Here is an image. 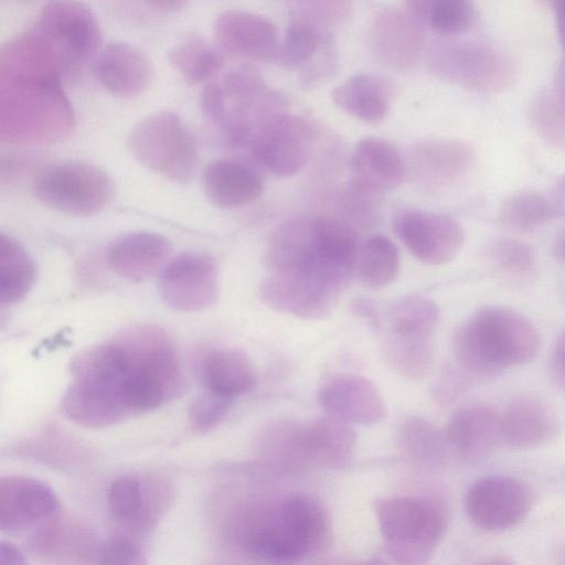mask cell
Wrapping results in <instances>:
<instances>
[{"mask_svg":"<svg viewBox=\"0 0 565 565\" xmlns=\"http://www.w3.org/2000/svg\"><path fill=\"white\" fill-rule=\"evenodd\" d=\"M552 87L559 95L565 97V56L561 60L555 70Z\"/></svg>","mask_w":565,"mask_h":565,"instance_id":"obj_51","label":"cell"},{"mask_svg":"<svg viewBox=\"0 0 565 565\" xmlns=\"http://www.w3.org/2000/svg\"><path fill=\"white\" fill-rule=\"evenodd\" d=\"M416 173L437 186L462 180L473 169L476 154L470 145L459 140H433L419 145L414 153Z\"/></svg>","mask_w":565,"mask_h":565,"instance_id":"obj_28","label":"cell"},{"mask_svg":"<svg viewBox=\"0 0 565 565\" xmlns=\"http://www.w3.org/2000/svg\"><path fill=\"white\" fill-rule=\"evenodd\" d=\"M286 105L284 96L247 67L228 72L221 82L209 83L201 94L204 114L230 143L239 147H247L256 131L285 111Z\"/></svg>","mask_w":565,"mask_h":565,"instance_id":"obj_4","label":"cell"},{"mask_svg":"<svg viewBox=\"0 0 565 565\" xmlns=\"http://www.w3.org/2000/svg\"><path fill=\"white\" fill-rule=\"evenodd\" d=\"M354 273L360 281L373 289L391 285L399 273L396 245L384 235H373L360 244Z\"/></svg>","mask_w":565,"mask_h":565,"instance_id":"obj_33","label":"cell"},{"mask_svg":"<svg viewBox=\"0 0 565 565\" xmlns=\"http://www.w3.org/2000/svg\"><path fill=\"white\" fill-rule=\"evenodd\" d=\"M313 140V128L308 120L281 111L256 131L247 147L257 162L271 174L289 178L309 161Z\"/></svg>","mask_w":565,"mask_h":565,"instance_id":"obj_9","label":"cell"},{"mask_svg":"<svg viewBox=\"0 0 565 565\" xmlns=\"http://www.w3.org/2000/svg\"><path fill=\"white\" fill-rule=\"evenodd\" d=\"M39 32L61 56L74 62L90 58L102 49V30L90 8L81 0H51L41 10Z\"/></svg>","mask_w":565,"mask_h":565,"instance_id":"obj_10","label":"cell"},{"mask_svg":"<svg viewBox=\"0 0 565 565\" xmlns=\"http://www.w3.org/2000/svg\"><path fill=\"white\" fill-rule=\"evenodd\" d=\"M552 216L548 199L533 191L518 192L508 198L500 210V220L505 225L529 230Z\"/></svg>","mask_w":565,"mask_h":565,"instance_id":"obj_41","label":"cell"},{"mask_svg":"<svg viewBox=\"0 0 565 565\" xmlns=\"http://www.w3.org/2000/svg\"><path fill=\"white\" fill-rule=\"evenodd\" d=\"M317 401L327 415L351 425H374L386 414L385 402L376 385L358 374L332 376L319 388Z\"/></svg>","mask_w":565,"mask_h":565,"instance_id":"obj_16","label":"cell"},{"mask_svg":"<svg viewBox=\"0 0 565 565\" xmlns=\"http://www.w3.org/2000/svg\"><path fill=\"white\" fill-rule=\"evenodd\" d=\"M36 268L25 248L13 237L0 234V295L3 303L24 298L34 285Z\"/></svg>","mask_w":565,"mask_h":565,"instance_id":"obj_32","label":"cell"},{"mask_svg":"<svg viewBox=\"0 0 565 565\" xmlns=\"http://www.w3.org/2000/svg\"><path fill=\"white\" fill-rule=\"evenodd\" d=\"M394 231L406 248L428 265H445L461 250L465 232L451 216L423 210H405L393 222Z\"/></svg>","mask_w":565,"mask_h":565,"instance_id":"obj_13","label":"cell"},{"mask_svg":"<svg viewBox=\"0 0 565 565\" xmlns=\"http://www.w3.org/2000/svg\"><path fill=\"white\" fill-rule=\"evenodd\" d=\"M540 348L533 323L505 307L480 309L456 331L454 353L468 374L491 376L502 370L532 361Z\"/></svg>","mask_w":565,"mask_h":565,"instance_id":"obj_3","label":"cell"},{"mask_svg":"<svg viewBox=\"0 0 565 565\" xmlns=\"http://www.w3.org/2000/svg\"><path fill=\"white\" fill-rule=\"evenodd\" d=\"M1 529L18 530L52 516L57 509L54 492L33 479L1 481Z\"/></svg>","mask_w":565,"mask_h":565,"instance_id":"obj_25","label":"cell"},{"mask_svg":"<svg viewBox=\"0 0 565 565\" xmlns=\"http://www.w3.org/2000/svg\"><path fill=\"white\" fill-rule=\"evenodd\" d=\"M359 246L355 231L338 218L297 216L271 233L265 260L269 273L315 275L344 286Z\"/></svg>","mask_w":565,"mask_h":565,"instance_id":"obj_2","label":"cell"},{"mask_svg":"<svg viewBox=\"0 0 565 565\" xmlns=\"http://www.w3.org/2000/svg\"><path fill=\"white\" fill-rule=\"evenodd\" d=\"M494 273L509 284L522 285L534 277L536 255L533 247L514 238L492 243L487 253Z\"/></svg>","mask_w":565,"mask_h":565,"instance_id":"obj_39","label":"cell"},{"mask_svg":"<svg viewBox=\"0 0 565 565\" xmlns=\"http://www.w3.org/2000/svg\"><path fill=\"white\" fill-rule=\"evenodd\" d=\"M201 374L207 391L231 399L248 392L256 381L247 356L231 349L211 352L202 363Z\"/></svg>","mask_w":565,"mask_h":565,"instance_id":"obj_30","label":"cell"},{"mask_svg":"<svg viewBox=\"0 0 565 565\" xmlns=\"http://www.w3.org/2000/svg\"><path fill=\"white\" fill-rule=\"evenodd\" d=\"M329 45L331 41L324 26L298 17L289 24L275 61L287 67L303 70Z\"/></svg>","mask_w":565,"mask_h":565,"instance_id":"obj_36","label":"cell"},{"mask_svg":"<svg viewBox=\"0 0 565 565\" xmlns=\"http://www.w3.org/2000/svg\"><path fill=\"white\" fill-rule=\"evenodd\" d=\"M94 72L105 89L122 98L141 94L153 76L149 57L138 47L120 41L102 46L95 58Z\"/></svg>","mask_w":565,"mask_h":565,"instance_id":"obj_19","label":"cell"},{"mask_svg":"<svg viewBox=\"0 0 565 565\" xmlns=\"http://www.w3.org/2000/svg\"><path fill=\"white\" fill-rule=\"evenodd\" d=\"M552 7L558 39L565 52V0H552Z\"/></svg>","mask_w":565,"mask_h":565,"instance_id":"obj_48","label":"cell"},{"mask_svg":"<svg viewBox=\"0 0 565 565\" xmlns=\"http://www.w3.org/2000/svg\"><path fill=\"white\" fill-rule=\"evenodd\" d=\"M108 505L116 519L124 522L137 521L143 510L139 482L132 478L114 481L108 491Z\"/></svg>","mask_w":565,"mask_h":565,"instance_id":"obj_42","label":"cell"},{"mask_svg":"<svg viewBox=\"0 0 565 565\" xmlns=\"http://www.w3.org/2000/svg\"><path fill=\"white\" fill-rule=\"evenodd\" d=\"M34 195L43 204L68 215L86 216L104 210L113 200L108 174L85 162L52 166L33 181Z\"/></svg>","mask_w":565,"mask_h":565,"instance_id":"obj_8","label":"cell"},{"mask_svg":"<svg viewBox=\"0 0 565 565\" xmlns=\"http://www.w3.org/2000/svg\"><path fill=\"white\" fill-rule=\"evenodd\" d=\"M105 564H135L139 563L138 547L126 539H114L105 543L100 552Z\"/></svg>","mask_w":565,"mask_h":565,"instance_id":"obj_44","label":"cell"},{"mask_svg":"<svg viewBox=\"0 0 565 565\" xmlns=\"http://www.w3.org/2000/svg\"><path fill=\"white\" fill-rule=\"evenodd\" d=\"M172 67L191 83H202L218 73L223 61L220 53L204 39L191 35L168 52Z\"/></svg>","mask_w":565,"mask_h":565,"instance_id":"obj_38","label":"cell"},{"mask_svg":"<svg viewBox=\"0 0 565 565\" xmlns=\"http://www.w3.org/2000/svg\"><path fill=\"white\" fill-rule=\"evenodd\" d=\"M552 216L565 214V174L562 175L554 184L548 200Z\"/></svg>","mask_w":565,"mask_h":565,"instance_id":"obj_47","label":"cell"},{"mask_svg":"<svg viewBox=\"0 0 565 565\" xmlns=\"http://www.w3.org/2000/svg\"><path fill=\"white\" fill-rule=\"evenodd\" d=\"M555 258L565 265V228L561 231L553 244Z\"/></svg>","mask_w":565,"mask_h":565,"instance_id":"obj_52","label":"cell"},{"mask_svg":"<svg viewBox=\"0 0 565 565\" xmlns=\"http://www.w3.org/2000/svg\"><path fill=\"white\" fill-rule=\"evenodd\" d=\"M550 375L553 382L565 388V331L556 339L550 359Z\"/></svg>","mask_w":565,"mask_h":565,"instance_id":"obj_45","label":"cell"},{"mask_svg":"<svg viewBox=\"0 0 565 565\" xmlns=\"http://www.w3.org/2000/svg\"><path fill=\"white\" fill-rule=\"evenodd\" d=\"M163 301L180 311H196L212 306L220 291L215 260L202 253L186 252L170 259L160 275Z\"/></svg>","mask_w":565,"mask_h":565,"instance_id":"obj_14","label":"cell"},{"mask_svg":"<svg viewBox=\"0 0 565 565\" xmlns=\"http://www.w3.org/2000/svg\"><path fill=\"white\" fill-rule=\"evenodd\" d=\"M189 1L190 0H145L148 6L161 12L178 11L185 7Z\"/></svg>","mask_w":565,"mask_h":565,"instance_id":"obj_50","label":"cell"},{"mask_svg":"<svg viewBox=\"0 0 565 565\" xmlns=\"http://www.w3.org/2000/svg\"><path fill=\"white\" fill-rule=\"evenodd\" d=\"M393 98V85L384 77L356 74L332 92L334 105L365 124L377 125L387 117Z\"/></svg>","mask_w":565,"mask_h":565,"instance_id":"obj_26","label":"cell"},{"mask_svg":"<svg viewBox=\"0 0 565 565\" xmlns=\"http://www.w3.org/2000/svg\"><path fill=\"white\" fill-rule=\"evenodd\" d=\"M502 437L509 446L527 449L554 438L558 423L553 409L542 399L522 396L513 399L501 414Z\"/></svg>","mask_w":565,"mask_h":565,"instance_id":"obj_24","label":"cell"},{"mask_svg":"<svg viewBox=\"0 0 565 565\" xmlns=\"http://www.w3.org/2000/svg\"><path fill=\"white\" fill-rule=\"evenodd\" d=\"M128 147L142 166L172 181L186 182L195 173L196 143L172 111H158L140 120L128 137Z\"/></svg>","mask_w":565,"mask_h":565,"instance_id":"obj_6","label":"cell"},{"mask_svg":"<svg viewBox=\"0 0 565 565\" xmlns=\"http://www.w3.org/2000/svg\"><path fill=\"white\" fill-rule=\"evenodd\" d=\"M354 315L366 321L374 331L382 329V318L375 303L366 297H358L351 303Z\"/></svg>","mask_w":565,"mask_h":565,"instance_id":"obj_46","label":"cell"},{"mask_svg":"<svg viewBox=\"0 0 565 565\" xmlns=\"http://www.w3.org/2000/svg\"><path fill=\"white\" fill-rule=\"evenodd\" d=\"M446 437L462 457H487L503 441L501 414L484 404L463 406L450 417Z\"/></svg>","mask_w":565,"mask_h":565,"instance_id":"obj_23","label":"cell"},{"mask_svg":"<svg viewBox=\"0 0 565 565\" xmlns=\"http://www.w3.org/2000/svg\"><path fill=\"white\" fill-rule=\"evenodd\" d=\"M401 450L413 462L424 467H438L446 459L447 437L424 418L412 416L398 430Z\"/></svg>","mask_w":565,"mask_h":565,"instance_id":"obj_37","label":"cell"},{"mask_svg":"<svg viewBox=\"0 0 565 565\" xmlns=\"http://www.w3.org/2000/svg\"><path fill=\"white\" fill-rule=\"evenodd\" d=\"M426 62L436 76L479 93L502 92L514 79L511 61L480 43H434Z\"/></svg>","mask_w":565,"mask_h":565,"instance_id":"obj_7","label":"cell"},{"mask_svg":"<svg viewBox=\"0 0 565 565\" xmlns=\"http://www.w3.org/2000/svg\"><path fill=\"white\" fill-rule=\"evenodd\" d=\"M241 542L247 553L260 561L294 563L309 556L303 543L284 519L279 502L247 512Z\"/></svg>","mask_w":565,"mask_h":565,"instance_id":"obj_15","label":"cell"},{"mask_svg":"<svg viewBox=\"0 0 565 565\" xmlns=\"http://www.w3.org/2000/svg\"><path fill=\"white\" fill-rule=\"evenodd\" d=\"M284 519L303 543L309 555L319 552L328 542L330 520L321 503L306 493H290L280 501Z\"/></svg>","mask_w":565,"mask_h":565,"instance_id":"obj_31","label":"cell"},{"mask_svg":"<svg viewBox=\"0 0 565 565\" xmlns=\"http://www.w3.org/2000/svg\"><path fill=\"white\" fill-rule=\"evenodd\" d=\"M231 398L211 391L196 397L190 407V418L199 430H207L216 425L226 414Z\"/></svg>","mask_w":565,"mask_h":565,"instance_id":"obj_43","label":"cell"},{"mask_svg":"<svg viewBox=\"0 0 565 565\" xmlns=\"http://www.w3.org/2000/svg\"><path fill=\"white\" fill-rule=\"evenodd\" d=\"M0 58L2 141L46 145L66 138L74 114L60 84V53L36 33L8 42Z\"/></svg>","mask_w":565,"mask_h":565,"instance_id":"obj_1","label":"cell"},{"mask_svg":"<svg viewBox=\"0 0 565 565\" xmlns=\"http://www.w3.org/2000/svg\"><path fill=\"white\" fill-rule=\"evenodd\" d=\"M342 285L300 273H269L259 286V297L270 309L306 320L327 318Z\"/></svg>","mask_w":565,"mask_h":565,"instance_id":"obj_12","label":"cell"},{"mask_svg":"<svg viewBox=\"0 0 565 565\" xmlns=\"http://www.w3.org/2000/svg\"><path fill=\"white\" fill-rule=\"evenodd\" d=\"M529 118L545 142L565 149V97L553 87L539 92L530 103Z\"/></svg>","mask_w":565,"mask_h":565,"instance_id":"obj_40","label":"cell"},{"mask_svg":"<svg viewBox=\"0 0 565 565\" xmlns=\"http://www.w3.org/2000/svg\"><path fill=\"white\" fill-rule=\"evenodd\" d=\"M437 305L424 296H406L394 301L386 315L383 345L406 350H433L431 337L438 322Z\"/></svg>","mask_w":565,"mask_h":565,"instance_id":"obj_21","label":"cell"},{"mask_svg":"<svg viewBox=\"0 0 565 565\" xmlns=\"http://www.w3.org/2000/svg\"><path fill=\"white\" fill-rule=\"evenodd\" d=\"M215 41L226 51L253 60H276L279 36L267 18L244 10L222 12L213 25Z\"/></svg>","mask_w":565,"mask_h":565,"instance_id":"obj_18","label":"cell"},{"mask_svg":"<svg viewBox=\"0 0 565 565\" xmlns=\"http://www.w3.org/2000/svg\"><path fill=\"white\" fill-rule=\"evenodd\" d=\"M533 504L531 488L523 480L503 475L477 480L467 491L469 519L487 531H502L520 523Z\"/></svg>","mask_w":565,"mask_h":565,"instance_id":"obj_11","label":"cell"},{"mask_svg":"<svg viewBox=\"0 0 565 565\" xmlns=\"http://www.w3.org/2000/svg\"><path fill=\"white\" fill-rule=\"evenodd\" d=\"M171 252L169 241L151 232H134L116 238L106 259L114 273L130 281H143L162 270Z\"/></svg>","mask_w":565,"mask_h":565,"instance_id":"obj_22","label":"cell"},{"mask_svg":"<svg viewBox=\"0 0 565 565\" xmlns=\"http://www.w3.org/2000/svg\"><path fill=\"white\" fill-rule=\"evenodd\" d=\"M372 54L383 65L396 70H412L424 49L422 25L407 12L383 10L375 15L369 32Z\"/></svg>","mask_w":565,"mask_h":565,"instance_id":"obj_17","label":"cell"},{"mask_svg":"<svg viewBox=\"0 0 565 565\" xmlns=\"http://www.w3.org/2000/svg\"><path fill=\"white\" fill-rule=\"evenodd\" d=\"M303 433L310 467L343 468L352 459L356 436L351 424L326 415L305 423Z\"/></svg>","mask_w":565,"mask_h":565,"instance_id":"obj_29","label":"cell"},{"mask_svg":"<svg viewBox=\"0 0 565 565\" xmlns=\"http://www.w3.org/2000/svg\"><path fill=\"white\" fill-rule=\"evenodd\" d=\"M406 12L420 25L444 34L465 32L475 21L472 0H406Z\"/></svg>","mask_w":565,"mask_h":565,"instance_id":"obj_35","label":"cell"},{"mask_svg":"<svg viewBox=\"0 0 565 565\" xmlns=\"http://www.w3.org/2000/svg\"><path fill=\"white\" fill-rule=\"evenodd\" d=\"M353 186L366 194L396 189L406 173L397 149L387 140L366 137L359 140L350 156Z\"/></svg>","mask_w":565,"mask_h":565,"instance_id":"obj_20","label":"cell"},{"mask_svg":"<svg viewBox=\"0 0 565 565\" xmlns=\"http://www.w3.org/2000/svg\"><path fill=\"white\" fill-rule=\"evenodd\" d=\"M259 450L275 467L288 470L310 468L303 436V423L284 420L268 426L260 437Z\"/></svg>","mask_w":565,"mask_h":565,"instance_id":"obj_34","label":"cell"},{"mask_svg":"<svg viewBox=\"0 0 565 565\" xmlns=\"http://www.w3.org/2000/svg\"><path fill=\"white\" fill-rule=\"evenodd\" d=\"M203 186L212 203L231 209L255 201L263 191V181L249 166L220 159L206 167Z\"/></svg>","mask_w":565,"mask_h":565,"instance_id":"obj_27","label":"cell"},{"mask_svg":"<svg viewBox=\"0 0 565 565\" xmlns=\"http://www.w3.org/2000/svg\"><path fill=\"white\" fill-rule=\"evenodd\" d=\"M374 511L385 553L401 564L427 562L447 526L441 505L424 497L383 498L375 502Z\"/></svg>","mask_w":565,"mask_h":565,"instance_id":"obj_5","label":"cell"},{"mask_svg":"<svg viewBox=\"0 0 565 565\" xmlns=\"http://www.w3.org/2000/svg\"><path fill=\"white\" fill-rule=\"evenodd\" d=\"M24 558L21 552L11 543L2 542L0 545V564L19 565Z\"/></svg>","mask_w":565,"mask_h":565,"instance_id":"obj_49","label":"cell"}]
</instances>
